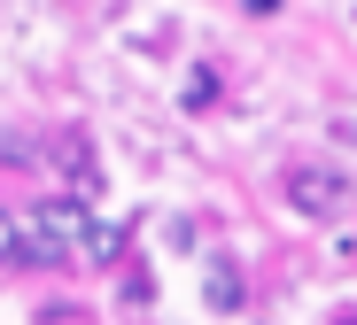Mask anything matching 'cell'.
Returning <instances> with one entry per match:
<instances>
[{"mask_svg": "<svg viewBox=\"0 0 357 325\" xmlns=\"http://www.w3.org/2000/svg\"><path fill=\"white\" fill-rule=\"evenodd\" d=\"M78 240H86V202L54 193L24 217V264H63V255H78Z\"/></svg>", "mask_w": 357, "mask_h": 325, "instance_id": "1", "label": "cell"}, {"mask_svg": "<svg viewBox=\"0 0 357 325\" xmlns=\"http://www.w3.org/2000/svg\"><path fill=\"white\" fill-rule=\"evenodd\" d=\"M287 202L303 209V217H334V209L349 202V186H342V171H326V163H295V171H287Z\"/></svg>", "mask_w": 357, "mask_h": 325, "instance_id": "2", "label": "cell"}, {"mask_svg": "<svg viewBox=\"0 0 357 325\" xmlns=\"http://www.w3.org/2000/svg\"><path fill=\"white\" fill-rule=\"evenodd\" d=\"M125 248H132V232H125V225H86V240H78L86 264H125Z\"/></svg>", "mask_w": 357, "mask_h": 325, "instance_id": "3", "label": "cell"}, {"mask_svg": "<svg viewBox=\"0 0 357 325\" xmlns=\"http://www.w3.org/2000/svg\"><path fill=\"white\" fill-rule=\"evenodd\" d=\"M210 310L218 317L241 310V264H233V255H210Z\"/></svg>", "mask_w": 357, "mask_h": 325, "instance_id": "4", "label": "cell"}, {"mask_svg": "<svg viewBox=\"0 0 357 325\" xmlns=\"http://www.w3.org/2000/svg\"><path fill=\"white\" fill-rule=\"evenodd\" d=\"M0 264H24V225L0 209Z\"/></svg>", "mask_w": 357, "mask_h": 325, "instance_id": "5", "label": "cell"}, {"mask_svg": "<svg viewBox=\"0 0 357 325\" xmlns=\"http://www.w3.org/2000/svg\"><path fill=\"white\" fill-rule=\"evenodd\" d=\"M210 101H218V78L195 70V78H187V109H210Z\"/></svg>", "mask_w": 357, "mask_h": 325, "instance_id": "6", "label": "cell"}, {"mask_svg": "<svg viewBox=\"0 0 357 325\" xmlns=\"http://www.w3.org/2000/svg\"><path fill=\"white\" fill-rule=\"evenodd\" d=\"M249 16H280V0H249Z\"/></svg>", "mask_w": 357, "mask_h": 325, "instance_id": "7", "label": "cell"}, {"mask_svg": "<svg viewBox=\"0 0 357 325\" xmlns=\"http://www.w3.org/2000/svg\"><path fill=\"white\" fill-rule=\"evenodd\" d=\"M334 325H357V317H349V310H342V317H334Z\"/></svg>", "mask_w": 357, "mask_h": 325, "instance_id": "8", "label": "cell"}]
</instances>
